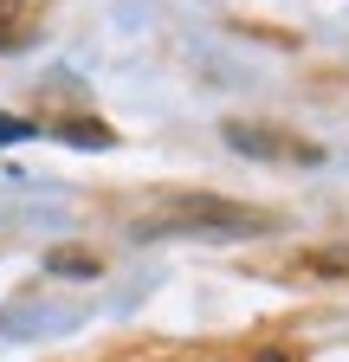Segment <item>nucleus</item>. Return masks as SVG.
I'll use <instances>...</instances> for the list:
<instances>
[{
	"label": "nucleus",
	"mask_w": 349,
	"mask_h": 362,
	"mask_svg": "<svg viewBox=\"0 0 349 362\" xmlns=\"http://www.w3.org/2000/svg\"><path fill=\"white\" fill-rule=\"evenodd\" d=\"M220 129H227V149H239L252 162H324V149L311 143V136L278 129V123H246V117H233Z\"/></svg>",
	"instance_id": "f03ea898"
},
{
	"label": "nucleus",
	"mask_w": 349,
	"mask_h": 362,
	"mask_svg": "<svg viewBox=\"0 0 349 362\" xmlns=\"http://www.w3.org/2000/svg\"><path fill=\"white\" fill-rule=\"evenodd\" d=\"M26 136H39V123H26V117H0V143H26Z\"/></svg>",
	"instance_id": "423d86ee"
},
{
	"label": "nucleus",
	"mask_w": 349,
	"mask_h": 362,
	"mask_svg": "<svg viewBox=\"0 0 349 362\" xmlns=\"http://www.w3.org/2000/svg\"><path fill=\"white\" fill-rule=\"evenodd\" d=\"M259 226H272L266 207H239L220 194H162L136 207L129 233L136 240H239V233H259Z\"/></svg>",
	"instance_id": "f257e3e1"
},
{
	"label": "nucleus",
	"mask_w": 349,
	"mask_h": 362,
	"mask_svg": "<svg viewBox=\"0 0 349 362\" xmlns=\"http://www.w3.org/2000/svg\"><path fill=\"white\" fill-rule=\"evenodd\" d=\"M259 362H285V356H259Z\"/></svg>",
	"instance_id": "0eeeda50"
},
{
	"label": "nucleus",
	"mask_w": 349,
	"mask_h": 362,
	"mask_svg": "<svg viewBox=\"0 0 349 362\" xmlns=\"http://www.w3.org/2000/svg\"><path fill=\"white\" fill-rule=\"evenodd\" d=\"M46 136H59V143H78V149H110V143H117V136H110L104 123H91V117H84V123H59V129H46Z\"/></svg>",
	"instance_id": "20e7f679"
},
{
	"label": "nucleus",
	"mask_w": 349,
	"mask_h": 362,
	"mask_svg": "<svg viewBox=\"0 0 349 362\" xmlns=\"http://www.w3.org/2000/svg\"><path fill=\"white\" fill-rule=\"evenodd\" d=\"M46 272H71V279H97L91 252H46Z\"/></svg>",
	"instance_id": "39448f33"
},
{
	"label": "nucleus",
	"mask_w": 349,
	"mask_h": 362,
	"mask_svg": "<svg viewBox=\"0 0 349 362\" xmlns=\"http://www.w3.org/2000/svg\"><path fill=\"white\" fill-rule=\"evenodd\" d=\"M39 26V0H0V52H20Z\"/></svg>",
	"instance_id": "7ed1b4c3"
}]
</instances>
